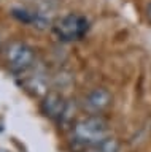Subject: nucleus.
I'll return each mask as SVG.
<instances>
[{"label":"nucleus","instance_id":"39448f33","mask_svg":"<svg viewBox=\"0 0 151 152\" xmlns=\"http://www.w3.org/2000/svg\"><path fill=\"white\" fill-rule=\"evenodd\" d=\"M65 106H67V103H65L64 97L57 92H49L45 97L43 103H41L43 113L46 114V116L53 117V119L62 116V114L65 113Z\"/></svg>","mask_w":151,"mask_h":152},{"label":"nucleus","instance_id":"f03ea898","mask_svg":"<svg viewBox=\"0 0 151 152\" xmlns=\"http://www.w3.org/2000/svg\"><path fill=\"white\" fill-rule=\"evenodd\" d=\"M89 21L81 14H65L56 19L53 24V32L60 41H77L88 33Z\"/></svg>","mask_w":151,"mask_h":152},{"label":"nucleus","instance_id":"20e7f679","mask_svg":"<svg viewBox=\"0 0 151 152\" xmlns=\"http://www.w3.org/2000/svg\"><path fill=\"white\" fill-rule=\"evenodd\" d=\"M84 104H86V108L89 111L100 113L111 104V94L107 89H102V87L94 89L92 92L88 94L86 100H84Z\"/></svg>","mask_w":151,"mask_h":152},{"label":"nucleus","instance_id":"7ed1b4c3","mask_svg":"<svg viewBox=\"0 0 151 152\" xmlns=\"http://www.w3.org/2000/svg\"><path fill=\"white\" fill-rule=\"evenodd\" d=\"M7 60L13 71H26L35 60L34 49L22 41H15L7 49Z\"/></svg>","mask_w":151,"mask_h":152},{"label":"nucleus","instance_id":"f257e3e1","mask_svg":"<svg viewBox=\"0 0 151 152\" xmlns=\"http://www.w3.org/2000/svg\"><path fill=\"white\" fill-rule=\"evenodd\" d=\"M73 133L83 144L99 146L108 138V124L100 116H89L75 125Z\"/></svg>","mask_w":151,"mask_h":152},{"label":"nucleus","instance_id":"423d86ee","mask_svg":"<svg viewBox=\"0 0 151 152\" xmlns=\"http://www.w3.org/2000/svg\"><path fill=\"white\" fill-rule=\"evenodd\" d=\"M146 18H148V21L151 22V3L148 5V8H146Z\"/></svg>","mask_w":151,"mask_h":152},{"label":"nucleus","instance_id":"0eeeda50","mask_svg":"<svg viewBox=\"0 0 151 152\" xmlns=\"http://www.w3.org/2000/svg\"><path fill=\"white\" fill-rule=\"evenodd\" d=\"M0 130H2V127H0Z\"/></svg>","mask_w":151,"mask_h":152}]
</instances>
